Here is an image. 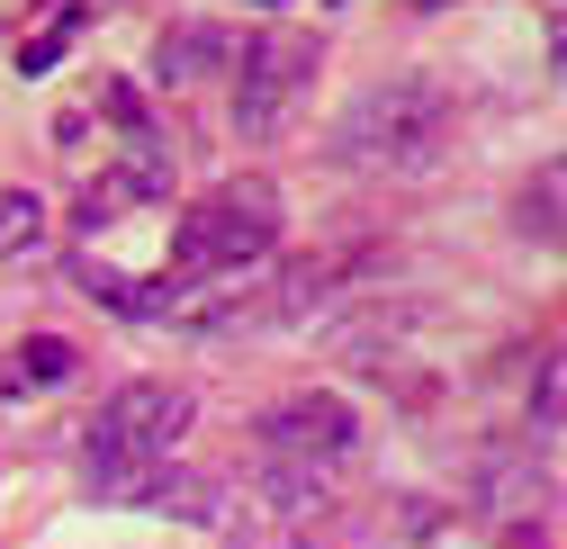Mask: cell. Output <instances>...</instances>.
Returning <instances> with one entry per match:
<instances>
[{
	"instance_id": "obj_6",
	"label": "cell",
	"mask_w": 567,
	"mask_h": 549,
	"mask_svg": "<svg viewBox=\"0 0 567 549\" xmlns=\"http://www.w3.org/2000/svg\"><path fill=\"white\" fill-rule=\"evenodd\" d=\"M154 198H172V154H163L154 126H135L126 154L82 189V226L100 235V226H117V217H135V208H154Z\"/></svg>"
},
{
	"instance_id": "obj_7",
	"label": "cell",
	"mask_w": 567,
	"mask_h": 549,
	"mask_svg": "<svg viewBox=\"0 0 567 549\" xmlns=\"http://www.w3.org/2000/svg\"><path fill=\"white\" fill-rule=\"evenodd\" d=\"M217 63H235V37H226V28H163L154 82H163V91H189V82L217 73Z\"/></svg>"
},
{
	"instance_id": "obj_8",
	"label": "cell",
	"mask_w": 567,
	"mask_h": 549,
	"mask_svg": "<svg viewBox=\"0 0 567 549\" xmlns=\"http://www.w3.org/2000/svg\"><path fill=\"white\" fill-rule=\"evenodd\" d=\"M514 226L532 244H567V163H540L523 189H514Z\"/></svg>"
},
{
	"instance_id": "obj_10",
	"label": "cell",
	"mask_w": 567,
	"mask_h": 549,
	"mask_svg": "<svg viewBox=\"0 0 567 549\" xmlns=\"http://www.w3.org/2000/svg\"><path fill=\"white\" fill-rule=\"evenodd\" d=\"M45 244V198L37 189H0V261H28Z\"/></svg>"
},
{
	"instance_id": "obj_9",
	"label": "cell",
	"mask_w": 567,
	"mask_h": 549,
	"mask_svg": "<svg viewBox=\"0 0 567 549\" xmlns=\"http://www.w3.org/2000/svg\"><path fill=\"white\" fill-rule=\"evenodd\" d=\"M54 379H73V342H63V333H37V342H19V352L10 361H0V387H54Z\"/></svg>"
},
{
	"instance_id": "obj_4",
	"label": "cell",
	"mask_w": 567,
	"mask_h": 549,
	"mask_svg": "<svg viewBox=\"0 0 567 549\" xmlns=\"http://www.w3.org/2000/svg\"><path fill=\"white\" fill-rule=\"evenodd\" d=\"M316 37H298V28H270L261 45H244L235 54V135H279L298 117V100L316 91Z\"/></svg>"
},
{
	"instance_id": "obj_5",
	"label": "cell",
	"mask_w": 567,
	"mask_h": 549,
	"mask_svg": "<svg viewBox=\"0 0 567 549\" xmlns=\"http://www.w3.org/2000/svg\"><path fill=\"white\" fill-rule=\"evenodd\" d=\"M351 450H361V415L342 396H279L261 415V459L270 468H307V477H333Z\"/></svg>"
},
{
	"instance_id": "obj_12",
	"label": "cell",
	"mask_w": 567,
	"mask_h": 549,
	"mask_svg": "<svg viewBox=\"0 0 567 549\" xmlns=\"http://www.w3.org/2000/svg\"><path fill=\"white\" fill-rule=\"evenodd\" d=\"M252 10H279V0H252Z\"/></svg>"
},
{
	"instance_id": "obj_1",
	"label": "cell",
	"mask_w": 567,
	"mask_h": 549,
	"mask_svg": "<svg viewBox=\"0 0 567 549\" xmlns=\"http://www.w3.org/2000/svg\"><path fill=\"white\" fill-rule=\"evenodd\" d=\"M442 145H451V100L414 73L351 91L324 135V154L342 172H423V163H442Z\"/></svg>"
},
{
	"instance_id": "obj_2",
	"label": "cell",
	"mask_w": 567,
	"mask_h": 549,
	"mask_svg": "<svg viewBox=\"0 0 567 549\" xmlns=\"http://www.w3.org/2000/svg\"><path fill=\"white\" fill-rule=\"evenodd\" d=\"M189 387L181 379H126L100 415H91V433H82V477H91V496L109 505L117 487H135L145 468H163L172 450H181V433H189Z\"/></svg>"
},
{
	"instance_id": "obj_3",
	"label": "cell",
	"mask_w": 567,
	"mask_h": 549,
	"mask_svg": "<svg viewBox=\"0 0 567 549\" xmlns=\"http://www.w3.org/2000/svg\"><path fill=\"white\" fill-rule=\"evenodd\" d=\"M279 252V189L270 180H226L172 226V270L181 280H244L252 261Z\"/></svg>"
},
{
	"instance_id": "obj_11",
	"label": "cell",
	"mask_w": 567,
	"mask_h": 549,
	"mask_svg": "<svg viewBox=\"0 0 567 549\" xmlns=\"http://www.w3.org/2000/svg\"><path fill=\"white\" fill-rule=\"evenodd\" d=\"M73 37H82V10H63L45 37H28V45H19V73H45V63H54L63 45H73Z\"/></svg>"
}]
</instances>
